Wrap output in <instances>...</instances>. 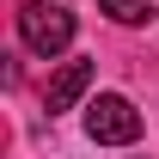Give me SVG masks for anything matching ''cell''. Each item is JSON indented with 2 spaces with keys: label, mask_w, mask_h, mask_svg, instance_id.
Listing matches in <instances>:
<instances>
[{
  "label": "cell",
  "mask_w": 159,
  "mask_h": 159,
  "mask_svg": "<svg viewBox=\"0 0 159 159\" xmlns=\"http://www.w3.org/2000/svg\"><path fill=\"white\" fill-rule=\"evenodd\" d=\"M98 12H110L116 25H147L153 19V0H98Z\"/></svg>",
  "instance_id": "4"
},
{
  "label": "cell",
  "mask_w": 159,
  "mask_h": 159,
  "mask_svg": "<svg viewBox=\"0 0 159 159\" xmlns=\"http://www.w3.org/2000/svg\"><path fill=\"white\" fill-rule=\"evenodd\" d=\"M86 86H92V61H67V67L49 80V92H43V110H49V116L74 110V104L86 98Z\"/></svg>",
  "instance_id": "3"
},
{
  "label": "cell",
  "mask_w": 159,
  "mask_h": 159,
  "mask_svg": "<svg viewBox=\"0 0 159 159\" xmlns=\"http://www.w3.org/2000/svg\"><path fill=\"white\" fill-rule=\"evenodd\" d=\"M19 37L31 55H61L74 43V12L55 6V0H25L19 6Z\"/></svg>",
  "instance_id": "1"
},
{
  "label": "cell",
  "mask_w": 159,
  "mask_h": 159,
  "mask_svg": "<svg viewBox=\"0 0 159 159\" xmlns=\"http://www.w3.org/2000/svg\"><path fill=\"white\" fill-rule=\"evenodd\" d=\"M86 135L104 141V147H129V141H141V110L122 92H98L86 104Z\"/></svg>",
  "instance_id": "2"
}]
</instances>
